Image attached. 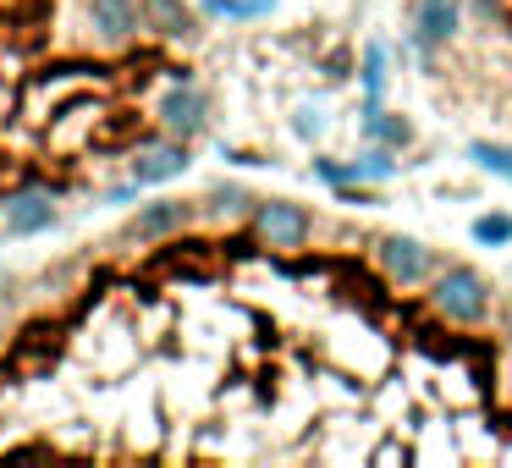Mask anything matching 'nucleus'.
Wrapping results in <instances>:
<instances>
[{
	"label": "nucleus",
	"mask_w": 512,
	"mask_h": 468,
	"mask_svg": "<svg viewBox=\"0 0 512 468\" xmlns=\"http://www.w3.org/2000/svg\"><path fill=\"white\" fill-rule=\"evenodd\" d=\"M177 0H0V221L188 166L204 94Z\"/></svg>",
	"instance_id": "obj_1"
},
{
	"label": "nucleus",
	"mask_w": 512,
	"mask_h": 468,
	"mask_svg": "<svg viewBox=\"0 0 512 468\" xmlns=\"http://www.w3.org/2000/svg\"><path fill=\"white\" fill-rule=\"evenodd\" d=\"M424 292H430V309L441 314L446 325H457V331L490 320V281L479 276V270H468V265L435 270V276L424 281Z\"/></svg>",
	"instance_id": "obj_2"
},
{
	"label": "nucleus",
	"mask_w": 512,
	"mask_h": 468,
	"mask_svg": "<svg viewBox=\"0 0 512 468\" xmlns=\"http://www.w3.org/2000/svg\"><path fill=\"white\" fill-rule=\"evenodd\" d=\"M375 259L397 287H424L435 276V254L419 243V237H402V232H386L375 243Z\"/></svg>",
	"instance_id": "obj_3"
},
{
	"label": "nucleus",
	"mask_w": 512,
	"mask_h": 468,
	"mask_svg": "<svg viewBox=\"0 0 512 468\" xmlns=\"http://www.w3.org/2000/svg\"><path fill=\"white\" fill-rule=\"evenodd\" d=\"M457 34H463V6L457 0H419V12H413V45H419V56H435Z\"/></svg>",
	"instance_id": "obj_4"
},
{
	"label": "nucleus",
	"mask_w": 512,
	"mask_h": 468,
	"mask_svg": "<svg viewBox=\"0 0 512 468\" xmlns=\"http://www.w3.org/2000/svg\"><path fill=\"white\" fill-rule=\"evenodd\" d=\"M364 133L375 138V144H386V149H408L413 144V122L380 111V105H369V111H364Z\"/></svg>",
	"instance_id": "obj_5"
},
{
	"label": "nucleus",
	"mask_w": 512,
	"mask_h": 468,
	"mask_svg": "<svg viewBox=\"0 0 512 468\" xmlns=\"http://www.w3.org/2000/svg\"><path fill=\"white\" fill-rule=\"evenodd\" d=\"M468 160H474L479 171H490V177H507V182H512V144H496V138H474V144H468Z\"/></svg>",
	"instance_id": "obj_6"
},
{
	"label": "nucleus",
	"mask_w": 512,
	"mask_h": 468,
	"mask_svg": "<svg viewBox=\"0 0 512 468\" xmlns=\"http://www.w3.org/2000/svg\"><path fill=\"white\" fill-rule=\"evenodd\" d=\"M474 243L479 248H507L512 243V210H485V215H474Z\"/></svg>",
	"instance_id": "obj_7"
},
{
	"label": "nucleus",
	"mask_w": 512,
	"mask_h": 468,
	"mask_svg": "<svg viewBox=\"0 0 512 468\" xmlns=\"http://www.w3.org/2000/svg\"><path fill=\"white\" fill-rule=\"evenodd\" d=\"M386 67H391V56H386V45H364V94H369V105H380V94H386Z\"/></svg>",
	"instance_id": "obj_8"
},
{
	"label": "nucleus",
	"mask_w": 512,
	"mask_h": 468,
	"mask_svg": "<svg viewBox=\"0 0 512 468\" xmlns=\"http://www.w3.org/2000/svg\"><path fill=\"white\" fill-rule=\"evenodd\" d=\"M353 177H358V182H391V177H397V155H391L386 144L369 149V155L353 160Z\"/></svg>",
	"instance_id": "obj_9"
}]
</instances>
